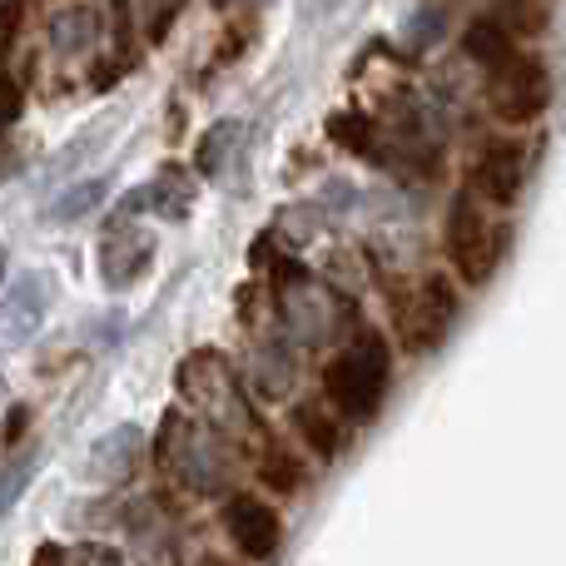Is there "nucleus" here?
<instances>
[{
    "mask_svg": "<svg viewBox=\"0 0 566 566\" xmlns=\"http://www.w3.org/2000/svg\"><path fill=\"white\" fill-rule=\"evenodd\" d=\"M392 388V343L388 333L363 328L338 358L323 368V398L343 422H373Z\"/></svg>",
    "mask_w": 566,
    "mask_h": 566,
    "instance_id": "f257e3e1",
    "label": "nucleus"
},
{
    "mask_svg": "<svg viewBox=\"0 0 566 566\" xmlns=\"http://www.w3.org/2000/svg\"><path fill=\"white\" fill-rule=\"evenodd\" d=\"M492 205H482L472 189H462L448 209V224H442V254L452 264V279L462 289H488L497 279L502 259H507L512 229L497 214H488Z\"/></svg>",
    "mask_w": 566,
    "mask_h": 566,
    "instance_id": "f03ea898",
    "label": "nucleus"
},
{
    "mask_svg": "<svg viewBox=\"0 0 566 566\" xmlns=\"http://www.w3.org/2000/svg\"><path fill=\"white\" fill-rule=\"evenodd\" d=\"M488 105L507 129H527L547 115L552 105V70L542 55L517 50L512 60H502L497 70H488Z\"/></svg>",
    "mask_w": 566,
    "mask_h": 566,
    "instance_id": "7ed1b4c3",
    "label": "nucleus"
},
{
    "mask_svg": "<svg viewBox=\"0 0 566 566\" xmlns=\"http://www.w3.org/2000/svg\"><path fill=\"white\" fill-rule=\"evenodd\" d=\"M462 313V293H458V279L448 274H428L418 279V289L398 303V343L402 353H438L442 338L452 333Z\"/></svg>",
    "mask_w": 566,
    "mask_h": 566,
    "instance_id": "20e7f679",
    "label": "nucleus"
},
{
    "mask_svg": "<svg viewBox=\"0 0 566 566\" xmlns=\"http://www.w3.org/2000/svg\"><path fill=\"white\" fill-rule=\"evenodd\" d=\"M527 175H532V145L517 135H492L488 145L478 149L472 159V179L468 189L492 209H512L527 189Z\"/></svg>",
    "mask_w": 566,
    "mask_h": 566,
    "instance_id": "39448f33",
    "label": "nucleus"
},
{
    "mask_svg": "<svg viewBox=\"0 0 566 566\" xmlns=\"http://www.w3.org/2000/svg\"><path fill=\"white\" fill-rule=\"evenodd\" d=\"M224 532L244 562H274L283 552V512L259 492H234L224 502Z\"/></svg>",
    "mask_w": 566,
    "mask_h": 566,
    "instance_id": "423d86ee",
    "label": "nucleus"
},
{
    "mask_svg": "<svg viewBox=\"0 0 566 566\" xmlns=\"http://www.w3.org/2000/svg\"><path fill=\"white\" fill-rule=\"evenodd\" d=\"M517 30L507 25V20L497 15V10H488V15H478L468 30H462V50H468L472 60H478L482 70H497L502 60L517 55Z\"/></svg>",
    "mask_w": 566,
    "mask_h": 566,
    "instance_id": "0eeeda50",
    "label": "nucleus"
},
{
    "mask_svg": "<svg viewBox=\"0 0 566 566\" xmlns=\"http://www.w3.org/2000/svg\"><path fill=\"white\" fill-rule=\"evenodd\" d=\"M293 432H298L303 448H308L318 462H333L343 448V428L323 402H298V408H293Z\"/></svg>",
    "mask_w": 566,
    "mask_h": 566,
    "instance_id": "6e6552de",
    "label": "nucleus"
},
{
    "mask_svg": "<svg viewBox=\"0 0 566 566\" xmlns=\"http://www.w3.org/2000/svg\"><path fill=\"white\" fill-rule=\"evenodd\" d=\"M259 482H264L274 497H293V492L308 482V468H303V458L293 448H283V442H269L264 458H259Z\"/></svg>",
    "mask_w": 566,
    "mask_h": 566,
    "instance_id": "1a4fd4ad",
    "label": "nucleus"
},
{
    "mask_svg": "<svg viewBox=\"0 0 566 566\" xmlns=\"http://www.w3.org/2000/svg\"><path fill=\"white\" fill-rule=\"evenodd\" d=\"M497 15L517 35H537V30H547V0H497Z\"/></svg>",
    "mask_w": 566,
    "mask_h": 566,
    "instance_id": "9d476101",
    "label": "nucleus"
},
{
    "mask_svg": "<svg viewBox=\"0 0 566 566\" xmlns=\"http://www.w3.org/2000/svg\"><path fill=\"white\" fill-rule=\"evenodd\" d=\"M333 139H338L343 149H358V155H368V149H373L368 119H333Z\"/></svg>",
    "mask_w": 566,
    "mask_h": 566,
    "instance_id": "9b49d317",
    "label": "nucleus"
},
{
    "mask_svg": "<svg viewBox=\"0 0 566 566\" xmlns=\"http://www.w3.org/2000/svg\"><path fill=\"white\" fill-rule=\"evenodd\" d=\"M20 432H25V408H10V428H6V442H10V448L20 442Z\"/></svg>",
    "mask_w": 566,
    "mask_h": 566,
    "instance_id": "f8f14e48",
    "label": "nucleus"
}]
</instances>
